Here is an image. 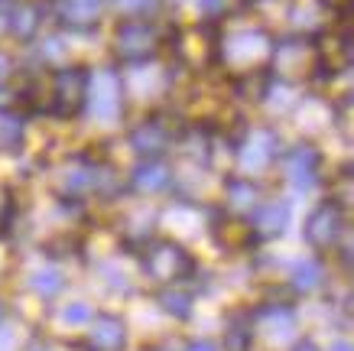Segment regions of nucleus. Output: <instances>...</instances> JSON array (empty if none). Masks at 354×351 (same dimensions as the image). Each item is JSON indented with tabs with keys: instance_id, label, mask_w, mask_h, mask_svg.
Instances as JSON below:
<instances>
[{
	"instance_id": "f257e3e1",
	"label": "nucleus",
	"mask_w": 354,
	"mask_h": 351,
	"mask_svg": "<svg viewBox=\"0 0 354 351\" xmlns=\"http://www.w3.org/2000/svg\"><path fill=\"white\" fill-rule=\"evenodd\" d=\"M143 270L156 283H176L192 273V257L185 254L176 241H153L143 251Z\"/></svg>"
},
{
	"instance_id": "f03ea898",
	"label": "nucleus",
	"mask_w": 354,
	"mask_h": 351,
	"mask_svg": "<svg viewBox=\"0 0 354 351\" xmlns=\"http://www.w3.org/2000/svg\"><path fill=\"white\" fill-rule=\"evenodd\" d=\"M344 231V215H342V205L335 202H322L319 208H312V215L306 218V241L312 247H335V241L342 237Z\"/></svg>"
},
{
	"instance_id": "7ed1b4c3",
	"label": "nucleus",
	"mask_w": 354,
	"mask_h": 351,
	"mask_svg": "<svg viewBox=\"0 0 354 351\" xmlns=\"http://www.w3.org/2000/svg\"><path fill=\"white\" fill-rule=\"evenodd\" d=\"M319 150L309 147V143H299L283 153V166H286V182H290L296 192H309L315 186V176H319Z\"/></svg>"
},
{
	"instance_id": "20e7f679",
	"label": "nucleus",
	"mask_w": 354,
	"mask_h": 351,
	"mask_svg": "<svg viewBox=\"0 0 354 351\" xmlns=\"http://www.w3.org/2000/svg\"><path fill=\"white\" fill-rule=\"evenodd\" d=\"M88 85H91V78H88L82 69H65V72H59L53 82V107L59 114H72L78 107H85Z\"/></svg>"
},
{
	"instance_id": "39448f33",
	"label": "nucleus",
	"mask_w": 354,
	"mask_h": 351,
	"mask_svg": "<svg viewBox=\"0 0 354 351\" xmlns=\"http://www.w3.org/2000/svg\"><path fill=\"white\" fill-rule=\"evenodd\" d=\"M169 140H172V130L162 120H143V124H137V127L130 130V147L137 150L143 160L160 156Z\"/></svg>"
},
{
	"instance_id": "423d86ee",
	"label": "nucleus",
	"mask_w": 354,
	"mask_h": 351,
	"mask_svg": "<svg viewBox=\"0 0 354 351\" xmlns=\"http://www.w3.org/2000/svg\"><path fill=\"white\" fill-rule=\"evenodd\" d=\"M277 153H279V140L273 130H254L241 143V163H244V170H263Z\"/></svg>"
},
{
	"instance_id": "0eeeda50",
	"label": "nucleus",
	"mask_w": 354,
	"mask_h": 351,
	"mask_svg": "<svg viewBox=\"0 0 354 351\" xmlns=\"http://www.w3.org/2000/svg\"><path fill=\"white\" fill-rule=\"evenodd\" d=\"M156 46V33L150 30V23H124L118 30V49L127 59H147Z\"/></svg>"
},
{
	"instance_id": "6e6552de",
	"label": "nucleus",
	"mask_w": 354,
	"mask_h": 351,
	"mask_svg": "<svg viewBox=\"0 0 354 351\" xmlns=\"http://www.w3.org/2000/svg\"><path fill=\"white\" fill-rule=\"evenodd\" d=\"M250 224L257 228L260 237H277V234L286 231L290 224V205L286 202H260L254 212H250Z\"/></svg>"
},
{
	"instance_id": "1a4fd4ad",
	"label": "nucleus",
	"mask_w": 354,
	"mask_h": 351,
	"mask_svg": "<svg viewBox=\"0 0 354 351\" xmlns=\"http://www.w3.org/2000/svg\"><path fill=\"white\" fill-rule=\"evenodd\" d=\"M97 85L101 91L85 98V105H91V114L97 120H114L120 114V85L114 75H97Z\"/></svg>"
},
{
	"instance_id": "9d476101",
	"label": "nucleus",
	"mask_w": 354,
	"mask_h": 351,
	"mask_svg": "<svg viewBox=\"0 0 354 351\" xmlns=\"http://www.w3.org/2000/svg\"><path fill=\"white\" fill-rule=\"evenodd\" d=\"M130 186L140 192H162V189H169L172 186V172L169 166L162 160H156V156H150V160H143L137 166V170L130 172Z\"/></svg>"
},
{
	"instance_id": "9b49d317",
	"label": "nucleus",
	"mask_w": 354,
	"mask_h": 351,
	"mask_svg": "<svg viewBox=\"0 0 354 351\" xmlns=\"http://www.w3.org/2000/svg\"><path fill=\"white\" fill-rule=\"evenodd\" d=\"M124 322L118 316H97L95 329H91V348L95 351H120L124 348Z\"/></svg>"
},
{
	"instance_id": "f8f14e48",
	"label": "nucleus",
	"mask_w": 354,
	"mask_h": 351,
	"mask_svg": "<svg viewBox=\"0 0 354 351\" xmlns=\"http://www.w3.org/2000/svg\"><path fill=\"white\" fill-rule=\"evenodd\" d=\"M227 205H231L234 212H254L260 205V192H257V186H254V179L237 176V179L227 182Z\"/></svg>"
},
{
	"instance_id": "ddd939ff",
	"label": "nucleus",
	"mask_w": 354,
	"mask_h": 351,
	"mask_svg": "<svg viewBox=\"0 0 354 351\" xmlns=\"http://www.w3.org/2000/svg\"><path fill=\"white\" fill-rule=\"evenodd\" d=\"M97 7H101V0H62V20L88 26L97 17Z\"/></svg>"
},
{
	"instance_id": "4468645a",
	"label": "nucleus",
	"mask_w": 354,
	"mask_h": 351,
	"mask_svg": "<svg viewBox=\"0 0 354 351\" xmlns=\"http://www.w3.org/2000/svg\"><path fill=\"white\" fill-rule=\"evenodd\" d=\"M30 287L36 289L39 296H55V293L65 287V280L55 267H39V270H32L30 273Z\"/></svg>"
},
{
	"instance_id": "2eb2a0df",
	"label": "nucleus",
	"mask_w": 354,
	"mask_h": 351,
	"mask_svg": "<svg viewBox=\"0 0 354 351\" xmlns=\"http://www.w3.org/2000/svg\"><path fill=\"white\" fill-rule=\"evenodd\" d=\"M292 283L299 289H312L322 283V264L315 260V257H309V260H299V264L292 267Z\"/></svg>"
},
{
	"instance_id": "dca6fc26",
	"label": "nucleus",
	"mask_w": 354,
	"mask_h": 351,
	"mask_svg": "<svg viewBox=\"0 0 354 351\" xmlns=\"http://www.w3.org/2000/svg\"><path fill=\"white\" fill-rule=\"evenodd\" d=\"M20 140H23V124L17 120V117L3 114L0 117V147L13 150V147H20Z\"/></svg>"
},
{
	"instance_id": "f3484780",
	"label": "nucleus",
	"mask_w": 354,
	"mask_h": 351,
	"mask_svg": "<svg viewBox=\"0 0 354 351\" xmlns=\"http://www.w3.org/2000/svg\"><path fill=\"white\" fill-rule=\"evenodd\" d=\"M160 303H162V309L169 312V316H179V319H185L189 312H192V299L185 296V293H162L160 296Z\"/></svg>"
},
{
	"instance_id": "a211bd4d",
	"label": "nucleus",
	"mask_w": 354,
	"mask_h": 351,
	"mask_svg": "<svg viewBox=\"0 0 354 351\" xmlns=\"http://www.w3.org/2000/svg\"><path fill=\"white\" fill-rule=\"evenodd\" d=\"M91 319V309L85 306V303H68V306L62 309V322H68V325H82V322Z\"/></svg>"
},
{
	"instance_id": "6ab92c4d",
	"label": "nucleus",
	"mask_w": 354,
	"mask_h": 351,
	"mask_svg": "<svg viewBox=\"0 0 354 351\" xmlns=\"http://www.w3.org/2000/svg\"><path fill=\"white\" fill-rule=\"evenodd\" d=\"M118 7L127 13H150L156 7V0H118Z\"/></svg>"
},
{
	"instance_id": "aec40b11",
	"label": "nucleus",
	"mask_w": 354,
	"mask_h": 351,
	"mask_svg": "<svg viewBox=\"0 0 354 351\" xmlns=\"http://www.w3.org/2000/svg\"><path fill=\"white\" fill-rule=\"evenodd\" d=\"M189 351H218V348L212 345V341H192V345H189Z\"/></svg>"
},
{
	"instance_id": "412c9836",
	"label": "nucleus",
	"mask_w": 354,
	"mask_h": 351,
	"mask_svg": "<svg viewBox=\"0 0 354 351\" xmlns=\"http://www.w3.org/2000/svg\"><path fill=\"white\" fill-rule=\"evenodd\" d=\"M296 351H315V345H309V341H302V345H299Z\"/></svg>"
},
{
	"instance_id": "4be33fe9",
	"label": "nucleus",
	"mask_w": 354,
	"mask_h": 351,
	"mask_svg": "<svg viewBox=\"0 0 354 351\" xmlns=\"http://www.w3.org/2000/svg\"><path fill=\"white\" fill-rule=\"evenodd\" d=\"M7 72V59H3V55H0V75Z\"/></svg>"
},
{
	"instance_id": "5701e85b",
	"label": "nucleus",
	"mask_w": 354,
	"mask_h": 351,
	"mask_svg": "<svg viewBox=\"0 0 354 351\" xmlns=\"http://www.w3.org/2000/svg\"><path fill=\"white\" fill-rule=\"evenodd\" d=\"M338 351H348V341H342V345H338Z\"/></svg>"
},
{
	"instance_id": "b1692460",
	"label": "nucleus",
	"mask_w": 354,
	"mask_h": 351,
	"mask_svg": "<svg viewBox=\"0 0 354 351\" xmlns=\"http://www.w3.org/2000/svg\"><path fill=\"white\" fill-rule=\"evenodd\" d=\"M30 351H49V348H43V345H36V348H30Z\"/></svg>"
},
{
	"instance_id": "393cba45",
	"label": "nucleus",
	"mask_w": 354,
	"mask_h": 351,
	"mask_svg": "<svg viewBox=\"0 0 354 351\" xmlns=\"http://www.w3.org/2000/svg\"><path fill=\"white\" fill-rule=\"evenodd\" d=\"M0 319H3V306H0Z\"/></svg>"
}]
</instances>
